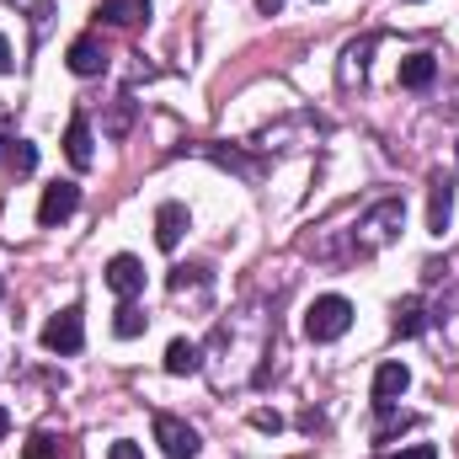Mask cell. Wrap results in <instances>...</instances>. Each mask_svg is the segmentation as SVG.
<instances>
[{
    "instance_id": "cell-1",
    "label": "cell",
    "mask_w": 459,
    "mask_h": 459,
    "mask_svg": "<svg viewBox=\"0 0 459 459\" xmlns=\"http://www.w3.org/2000/svg\"><path fill=\"white\" fill-rule=\"evenodd\" d=\"M406 220V204L401 198H379L368 214H363V225H358V256H374L379 246H390L395 240V230Z\"/></svg>"
},
{
    "instance_id": "cell-2",
    "label": "cell",
    "mask_w": 459,
    "mask_h": 459,
    "mask_svg": "<svg viewBox=\"0 0 459 459\" xmlns=\"http://www.w3.org/2000/svg\"><path fill=\"white\" fill-rule=\"evenodd\" d=\"M347 326H352V305L342 294H321L310 310H305V337L310 342H337Z\"/></svg>"
},
{
    "instance_id": "cell-3",
    "label": "cell",
    "mask_w": 459,
    "mask_h": 459,
    "mask_svg": "<svg viewBox=\"0 0 459 459\" xmlns=\"http://www.w3.org/2000/svg\"><path fill=\"white\" fill-rule=\"evenodd\" d=\"M43 347L59 352V358H70V352L86 347V316H81V305H65L59 316H48V326H43Z\"/></svg>"
},
{
    "instance_id": "cell-4",
    "label": "cell",
    "mask_w": 459,
    "mask_h": 459,
    "mask_svg": "<svg viewBox=\"0 0 459 459\" xmlns=\"http://www.w3.org/2000/svg\"><path fill=\"white\" fill-rule=\"evenodd\" d=\"M155 444H160V455H166V459H198V455H204L198 428H187V422H182V417H171V411H160V417H155Z\"/></svg>"
},
{
    "instance_id": "cell-5",
    "label": "cell",
    "mask_w": 459,
    "mask_h": 459,
    "mask_svg": "<svg viewBox=\"0 0 459 459\" xmlns=\"http://www.w3.org/2000/svg\"><path fill=\"white\" fill-rule=\"evenodd\" d=\"M75 209H81V187H75V182H54V187H43V204H38V225H43V230L65 225Z\"/></svg>"
},
{
    "instance_id": "cell-6",
    "label": "cell",
    "mask_w": 459,
    "mask_h": 459,
    "mask_svg": "<svg viewBox=\"0 0 459 459\" xmlns=\"http://www.w3.org/2000/svg\"><path fill=\"white\" fill-rule=\"evenodd\" d=\"M108 289H113L117 299H139L144 294V262L128 256V251H117L113 262H108Z\"/></svg>"
},
{
    "instance_id": "cell-7",
    "label": "cell",
    "mask_w": 459,
    "mask_h": 459,
    "mask_svg": "<svg viewBox=\"0 0 459 459\" xmlns=\"http://www.w3.org/2000/svg\"><path fill=\"white\" fill-rule=\"evenodd\" d=\"M0 171L5 177H32L38 171V144L22 134H0Z\"/></svg>"
},
{
    "instance_id": "cell-8",
    "label": "cell",
    "mask_w": 459,
    "mask_h": 459,
    "mask_svg": "<svg viewBox=\"0 0 459 459\" xmlns=\"http://www.w3.org/2000/svg\"><path fill=\"white\" fill-rule=\"evenodd\" d=\"M428 187H433V193H428V230L444 235V230H449V214H455V177H449V171H433Z\"/></svg>"
},
{
    "instance_id": "cell-9",
    "label": "cell",
    "mask_w": 459,
    "mask_h": 459,
    "mask_svg": "<svg viewBox=\"0 0 459 459\" xmlns=\"http://www.w3.org/2000/svg\"><path fill=\"white\" fill-rule=\"evenodd\" d=\"M65 59H70V70H75L81 81H91V75H102V70H108V48H102L91 32H86V38H75Z\"/></svg>"
},
{
    "instance_id": "cell-10",
    "label": "cell",
    "mask_w": 459,
    "mask_h": 459,
    "mask_svg": "<svg viewBox=\"0 0 459 459\" xmlns=\"http://www.w3.org/2000/svg\"><path fill=\"white\" fill-rule=\"evenodd\" d=\"M406 385H411V368L401 358L379 363V374H374V406H395V395H406Z\"/></svg>"
},
{
    "instance_id": "cell-11",
    "label": "cell",
    "mask_w": 459,
    "mask_h": 459,
    "mask_svg": "<svg viewBox=\"0 0 459 459\" xmlns=\"http://www.w3.org/2000/svg\"><path fill=\"white\" fill-rule=\"evenodd\" d=\"M182 235H187V209H182V204H160V209H155V246H160V251H177Z\"/></svg>"
},
{
    "instance_id": "cell-12",
    "label": "cell",
    "mask_w": 459,
    "mask_h": 459,
    "mask_svg": "<svg viewBox=\"0 0 459 459\" xmlns=\"http://www.w3.org/2000/svg\"><path fill=\"white\" fill-rule=\"evenodd\" d=\"M438 81V54H406L401 59V91H428Z\"/></svg>"
},
{
    "instance_id": "cell-13",
    "label": "cell",
    "mask_w": 459,
    "mask_h": 459,
    "mask_svg": "<svg viewBox=\"0 0 459 459\" xmlns=\"http://www.w3.org/2000/svg\"><path fill=\"white\" fill-rule=\"evenodd\" d=\"M97 16L108 27H139V22H150V0H102Z\"/></svg>"
},
{
    "instance_id": "cell-14",
    "label": "cell",
    "mask_w": 459,
    "mask_h": 459,
    "mask_svg": "<svg viewBox=\"0 0 459 459\" xmlns=\"http://www.w3.org/2000/svg\"><path fill=\"white\" fill-rule=\"evenodd\" d=\"M65 155H70V166H81V171L97 160V155H91V123L81 113L70 117V128H65Z\"/></svg>"
},
{
    "instance_id": "cell-15",
    "label": "cell",
    "mask_w": 459,
    "mask_h": 459,
    "mask_svg": "<svg viewBox=\"0 0 459 459\" xmlns=\"http://www.w3.org/2000/svg\"><path fill=\"white\" fill-rule=\"evenodd\" d=\"M198 368H204V347H198V342L177 337V342L166 347V374H177V379H182V374H198Z\"/></svg>"
},
{
    "instance_id": "cell-16",
    "label": "cell",
    "mask_w": 459,
    "mask_h": 459,
    "mask_svg": "<svg viewBox=\"0 0 459 459\" xmlns=\"http://www.w3.org/2000/svg\"><path fill=\"white\" fill-rule=\"evenodd\" d=\"M374 48H379V32H368V38H363V43H352V48H347L342 59V86H352V81H363V70H368V54H374Z\"/></svg>"
},
{
    "instance_id": "cell-17",
    "label": "cell",
    "mask_w": 459,
    "mask_h": 459,
    "mask_svg": "<svg viewBox=\"0 0 459 459\" xmlns=\"http://www.w3.org/2000/svg\"><path fill=\"white\" fill-rule=\"evenodd\" d=\"M422 326H428V310H422L417 294H406V299L395 305V337H417Z\"/></svg>"
},
{
    "instance_id": "cell-18",
    "label": "cell",
    "mask_w": 459,
    "mask_h": 459,
    "mask_svg": "<svg viewBox=\"0 0 459 459\" xmlns=\"http://www.w3.org/2000/svg\"><path fill=\"white\" fill-rule=\"evenodd\" d=\"M198 155H209V160H220V166H230V171H240L246 182H256V177H262V166H256V160H246L240 150H220V144H198Z\"/></svg>"
},
{
    "instance_id": "cell-19",
    "label": "cell",
    "mask_w": 459,
    "mask_h": 459,
    "mask_svg": "<svg viewBox=\"0 0 459 459\" xmlns=\"http://www.w3.org/2000/svg\"><path fill=\"white\" fill-rule=\"evenodd\" d=\"M144 326H150V316H144L134 299H123V305L113 310V332L123 337V342H128V337H144Z\"/></svg>"
},
{
    "instance_id": "cell-20",
    "label": "cell",
    "mask_w": 459,
    "mask_h": 459,
    "mask_svg": "<svg viewBox=\"0 0 459 459\" xmlns=\"http://www.w3.org/2000/svg\"><path fill=\"white\" fill-rule=\"evenodd\" d=\"M22 459H65V449H59V438H54V433H32V438H27V449H22Z\"/></svg>"
},
{
    "instance_id": "cell-21",
    "label": "cell",
    "mask_w": 459,
    "mask_h": 459,
    "mask_svg": "<svg viewBox=\"0 0 459 459\" xmlns=\"http://www.w3.org/2000/svg\"><path fill=\"white\" fill-rule=\"evenodd\" d=\"M128 123H134V102H128V97H117L113 117H108V139H123V134H128Z\"/></svg>"
},
{
    "instance_id": "cell-22",
    "label": "cell",
    "mask_w": 459,
    "mask_h": 459,
    "mask_svg": "<svg viewBox=\"0 0 459 459\" xmlns=\"http://www.w3.org/2000/svg\"><path fill=\"white\" fill-rule=\"evenodd\" d=\"M251 428H262V433H278V428H283V417H278V411H251Z\"/></svg>"
},
{
    "instance_id": "cell-23",
    "label": "cell",
    "mask_w": 459,
    "mask_h": 459,
    "mask_svg": "<svg viewBox=\"0 0 459 459\" xmlns=\"http://www.w3.org/2000/svg\"><path fill=\"white\" fill-rule=\"evenodd\" d=\"M390 459H438V449L433 444H411V449H401V455H390Z\"/></svg>"
},
{
    "instance_id": "cell-24",
    "label": "cell",
    "mask_w": 459,
    "mask_h": 459,
    "mask_svg": "<svg viewBox=\"0 0 459 459\" xmlns=\"http://www.w3.org/2000/svg\"><path fill=\"white\" fill-rule=\"evenodd\" d=\"M108 459H144V449H139V444H128V438H117Z\"/></svg>"
},
{
    "instance_id": "cell-25",
    "label": "cell",
    "mask_w": 459,
    "mask_h": 459,
    "mask_svg": "<svg viewBox=\"0 0 459 459\" xmlns=\"http://www.w3.org/2000/svg\"><path fill=\"white\" fill-rule=\"evenodd\" d=\"M16 70V59H11V43H5V32H0V75H11Z\"/></svg>"
},
{
    "instance_id": "cell-26",
    "label": "cell",
    "mask_w": 459,
    "mask_h": 459,
    "mask_svg": "<svg viewBox=\"0 0 459 459\" xmlns=\"http://www.w3.org/2000/svg\"><path fill=\"white\" fill-rule=\"evenodd\" d=\"M256 11H262V16H278V11H283V0H256Z\"/></svg>"
},
{
    "instance_id": "cell-27",
    "label": "cell",
    "mask_w": 459,
    "mask_h": 459,
    "mask_svg": "<svg viewBox=\"0 0 459 459\" xmlns=\"http://www.w3.org/2000/svg\"><path fill=\"white\" fill-rule=\"evenodd\" d=\"M5 433H11V411L0 406V438H5Z\"/></svg>"
},
{
    "instance_id": "cell-28",
    "label": "cell",
    "mask_w": 459,
    "mask_h": 459,
    "mask_svg": "<svg viewBox=\"0 0 459 459\" xmlns=\"http://www.w3.org/2000/svg\"><path fill=\"white\" fill-rule=\"evenodd\" d=\"M0 294H5V283H0Z\"/></svg>"
},
{
    "instance_id": "cell-29",
    "label": "cell",
    "mask_w": 459,
    "mask_h": 459,
    "mask_svg": "<svg viewBox=\"0 0 459 459\" xmlns=\"http://www.w3.org/2000/svg\"><path fill=\"white\" fill-rule=\"evenodd\" d=\"M455 150H459V144H455Z\"/></svg>"
}]
</instances>
